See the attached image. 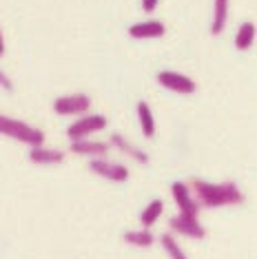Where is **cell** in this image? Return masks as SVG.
<instances>
[{
	"label": "cell",
	"instance_id": "ffe728a7",
	"mask_svg": "<svg viewBox=\"0 0 257 259\" xmlns=\"http://www.w3.org/2000/svg\"><path fill=\"white\" fill-rule=\"evenodd\" d=\"M157 3H160V0H142V9L147 11V14H151V11L157 9Z\"/></svg>",
	"mask_w": 257,
	"mask_h": 259
},
{
	"label": "cell",
	"instance_id": "52a82bcc",
	"mask_svg": "<svg viewBox=\"0 0 257 259\" xmlns=\"http://www.w3.org/2000/svg\"><path fill=\"white\" fill-rule=\"evenodd\" d=\"M171 195H173L175 204H178V208H180V215H186V217H197L200 215V204L195 202V197H193L189 184H184V182H173L171 184Z\"/></svg>",
	"mask_w": 257,
	"mask_h": 259
},
{
	"label": "cell",
	"instance_id": "ac0fdd59",
	"mask_svg": "<svg viewBox=\"0 0 257 259\" xmlns=\"http://www.w3.org/2000/svg\"><path fill=\"white\" fill-rule=\"evenodd\" d=\"M160 244H162V248H164V252H166V255L171 257V259H189V257H186V252L182 250V246L175 241V237H173L171 233H164V235H162V237H160Z\"/></svg>",
	"mask_w": 257,
	"mask_h": 259
},
{
	"label": "cell",
	"instance_id": "7c38bea8",
	"mask_svg": "<svg viewBox=\"0 0 257 259\" xmlns=\"http://www.w3.org/2000/svg\"><path fill=\"white\" fill-rule=\"evenodd\" d=\"M29 160L33 164H60L64 162V153L62 151H56V149H45V146H33L31 153H29Z\"/></svg>",
	"mask_w": 257,
	"mask_h": 259
},
{
	"label": "cell",
	"instance_id": "9a60e30c",
	"mask_svg": "<svg viewBox=\"0 0 257 259\" xmlns=\"http://www.w3.org/2000/svg\"><path fill=\"white\" fill-rule=\"evenodd\" d=\"M162 213H164V202H162V199H151V202L144 206L142 213H140V224H142V228H151L162 217Z\"/></svg>",
	"mask_w": 257,
	"mask_h": 259
},
{
	"label": "cell",
	"instance_id": "6da1fadb",
	"mask_svg": "<svg viewBox=\"0 0 257 259\" xmlns=\"http://www.w3.org/2000/svg\"><path fill=\"white\" fill-rule=\"evenodd\" d=\"M191 193L195 195V202L206 208H220V206H239L244 202V193L233 182H206L193 178L189 182Z\"/></svg>",
	"mask_w": 257,
	"mask_h": 259
},
{
	"label": "cell",
	"instance_id": "8992f818",
	"mask_svg": "<svg viewBox=\"0 0 257 259\" xmlns=\"http://www.w3.org/2000/svg\"><path fill=\"white\" fill-rule=\"evenodd\" d=\"M89 170L96 175H100L104 180H111V182H122L128 180V168L124 164H118V162H109L107 157H96V160H91L89 164Z\"/></svg>",
	"mask_w": 257,
	"mask_h": 259
},
{
	"label": "cell",
	"instance_id": "8fae6325",
	"mask_svg": "<svg viewBox=\"0 0 257 259\" xmlns=\"http://www.w3.org/2000/svg\"><path fill=\"white\" fill-rule=\"evenodd\" d=\"M111 146H115V149H120L124 155H128V157H133L138 164H149V155L144 153L142 149H138L136 144H131V142H126L124 138H122L120 133H113L111 135V142H109Z\"/></svg>",
	"mask_w": 257,
	"mask_h": 259
},
{
	"label": "cell",
	"instance_id": "7a4b0ae2",
	"mask_svg": "<svg viewBox=\"0 0 257 259\" xmlns=\"http://www.w3.org/2000/svg\"><path fill=\"white\" fill-rule=\"evenodd\" d=\"M0 135H7V138L31 146V149L45 144V133L40 131V128L27 124V122L16 120V117L3 115V113H0Z\"/></svg>",
	"mask_w": 257,
	"mask_h": 259
},
{
	"label": "cell",
	"instance_id": "5b68a950",
	"mask_svg": "<svg viewBox=\"0 0 257 259\" xmlns=\"http://www.w3.org/2000/svg\"><path fill=\"white\" fill-rule=\"evenodd\" d=\"M157 82H160L164 89L180 93V96H191V93L197 91L195 80L184 73H178V71H160L157 73Z\"/></svg>",
	"mask_w": 257,
	"mask_h": 259
},
{
	"label": "cell",
	"instance_id": "d6986e66",
	"mask_svg": "<svg viewBox=\"0 0 257 259\" xmlns=\"http://www.w3.org/2000/svg\"><path fill=\"white\" fill-rule=\"evenodd\" d=\"M0 89H5L7 93H11V91H14V82L9 80V75L5 73L3 69H0Z\"/></svg>",
	"mask_w": 257,
	"mask_h": 259
},
{
	"label": "cell",
	"instance_id": "ba28073f",
	"mask_svg": "<svg viewBox=\"0 0 257 259\" xmlns=\"http://www.w3.org/2000/svg\"><path fill=\"white\" fill-rule=\"evenodd\" d=\"M168 226H171L173 233L182 235V237H191V239H204L206 237V231L200 224L197 217H186V215H175L168 220Z\"/></svg>",
	"mask_w": 257,
	"mask_h": 259
},
{
	"label": "cell",
	"instance_id": "4fadbf2b",
	"mask_svg": "<svg viewBox=\"0 0 257 259\" xmlns=\"http://www.w3.org/2000/svg\"><path fill=\"white\" fill-rule=\"evenodd\" d=\"M138 122H140V128H142L144 138H153L155 135V117H153V111H151L147 100H140L138 102Z\"/></svg>",
	"mask_w": 257,
	"mask_h": 259
},
{
	"label": "cell",
	"instance_id": "2e32d148",
	"mask_svg": "<svg viewBox=\"0 0 257 259\" xmlns=\"http://www.w3.org/2000/svg\"><path fill=\"white\" fill-rule=\"evenodd\" d=\"M255 31H257L255 22H242V27H239L237 33H235V47L239 51H248L250 47H253Z\"/></svg>",
	"mask_w": 257,
	"mask_h": 259
},
{
	"label": "cell",
	"instance_id": "277c9868",
	"mask_svg": "<svg viewBox=\"0 0 257 259\" xmlns=\"http://www.w3.org/2000/svg\"><path fill=\"white\" fill-rule=\"evenodd\" d=\"M91 109V98L87 93H73L54 100V111L58 115H84Z\"/></svg>",
	"mask_w": 257,
	"mask_h": 259
},
{
	"label": "cell",
	"instance_id": "9c48e42d",
	"mask_svg": "<svg viewBox=\"0 0 257 259\" xmlns=\"http://www.w3.org/2000/svg\"><path fill=\"white\" fill-rule=\"evenodd\" d=\"M166 33L164 22L160 20H144L136 22V25L128 27V36L136 40H151V38H162Z\"/></svg>",
	"mask_w": 257,
	"mask_h": 259
},
{
	"label": "cell",
	"instance_id": "e0dca14e",
	"mask_svg": "<svg viewBox=\"0 0 257 259\" xmlns=\"http://www.w3.org/2000/svg\"><path fill=\"white\" fill-rule=\"evenodd\" d=\"M126 241V244H131V246H138V248H151L153 246V241L155 237L151 235L149 228H140V231H128L124 233V237H122Z\"/></svg>",
	"mask_w": 257,
	"mask_h": 259
},
{
	"label": "cell",
	"instance_id": "3957f363",
	"mask_svg": "<svg viewBox=\"0 0 257 259\" xmlns=\"http://www.w3.org/2000/svg\"><path fill=\"white\" fill-rule=\"evenodd\" d=\"M104 128H107V117L96 113V115H84L80 120H75L73 124H69L67 135L71 142H75V140H84L98 131H104Z\"/></svg>",
	"mask_w": 257,
	"mask_h": 259
},
{
	"label": "cell",
	"instance_id": "30bf717a",
	"mask_svg": "<svg viewBox=\"0 0 257 259\" xmlns=\"http://www.w3.org/2000/svg\"><path fill=\"white\" fill-rule=\"evenodd\" d=\"M69 151L75 153V155H84V157L96 160V157H104V155H107V153H109V144L84 138V140H75V142H71Z\"/></svg>",
	"mask_w": 257,
	"mask_h": 259
},
{
	"label": "cell",
	"instance_id": "5bb4252c",
	"mask_svg": "<svg viewBox=\"0 0 257 259\" xmlns=\"http://www.w3.org/2000/svg\"><path fill=\"white\" fill-rule=\"evenodd\" d=\"M229 3L231 0H215L213 5V22H211V36H220L229 20Z\"/></svg>",
	"mask_w": 257,
	"mask_h": 259
},
{
	"label": "cell",
	"instance_id": "44dd1931",
	"mask_svg": "<svg viewBox=\"0 0 257 259\" xmlns=\"http://www.w3.org/2000/svg\"><path fill=\"white\" fill-rule=\"evenodd\" d=\"M5 56V38H3V31H0V58Z\"/></svg>",
	"mask_w": 257,
	"mask_h": 259
}]
</instances>
